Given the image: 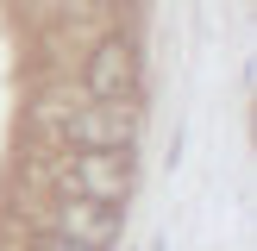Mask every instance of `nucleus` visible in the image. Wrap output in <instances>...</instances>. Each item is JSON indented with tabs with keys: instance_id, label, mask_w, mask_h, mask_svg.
Returning a JSON list of instances; mask_svg holds the SVG:
<instances>
[{
	"instance_id": "6",
	"label": "nucleus",
	"mask_w": 257,
	"mask_h": 251,
	"mask_svg": "<svg viewBox=\"0 0 257 251\" xmlns=\"http://www.w3.org/2000/svg\"><path fill=\"white\" fill-rule=\"evenodd\" d=\"M107 7H119V0H107Z\"/></svg>"
},
{
	"instance_id": "4",
	"label": "nucleus",
	"mask_w": 257,
	"mask_h": 251,
	"mask_svg": "<svg viewBox=\"0 0 257 251\" xmlns=\"http://www.w3.org/2000/svg\"><path fill=\"white\" fill-rule=\"evenodd\" d=\"M69 182H75L82 201L119 207L125 188H132V157H69Z\"/></svg>"
},
{
	"instance_id": "1",
	"label": "nucleus",
	"mask_w": 257,
	"mask_h": 251,
	"mask_svg": "<svg viewBox=\"0 0 257 251\" xmlns=\"http://www.w3.org/2000/svg\"><path fill=\"white\" fill-rule=\"evenodd\" d=\"M63 138H69L75 157H132L138 119H132L125 107L94 100V107H82V113H69V119H63Z\"/></svg>"
},
{
	"instance_id": "5",
	"label": "nucleus",
	"mask_w": 257,
	"mask_h": 251,
	"mask_svg": "<svg viewBox=\"0 0 257 251\" xmlns=\"http://www.w3.org/2000/svg\"><path fill=\"white\" fill-rule=\"evenodd\" d=\"M32 245H38V251H88V245H75V238H63V232H50V226H44V232L32 238Z\"/></svg>"
},
{
	"instance_id": "2",
	"label": "nucleus",
	"mask_w": 257,
	"mask_h": 251,
	"mask_svg": "<svg viewBox=\"0 0 257 251\" xmlns=\"http://www.w3.org/2000/svg\"><path fill=\"white\" fill-rule=\"evenodd\" d=\"M88 94L94 100H107V107H119L125 94H132V82H138V50H132V38H100L94 44V57H88Z\"/></svg>"
},
{
	"instance_id": "3",
	"label": "nucleus",
	"mask_w": 257,
	"mask_h": 251,
	"mask_svg": "<svg viewBox=\"0 0 257 251\" xmlns=\"http://www.w3.org/2000/svg\"><path fill=\"white\" fill-rule=\"evenodd\" d=\"M50 232L75 238V245H88V251H113V245H119V207H100V201L63 195V201H57V220H50Z\"/></svg>"
}]
</instances>
